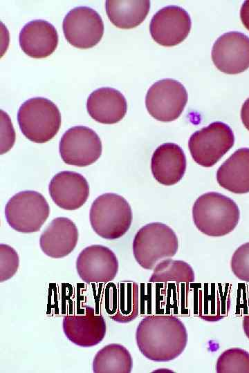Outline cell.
<instances>
[{"label":"cell","mask_w":249,"mask_h":373,"mask_svg":"<svg viewBox=\"0 0 249 373\" xmlns=\"http://www.w3.org/2000/svg\"><path fill=\"white\" fill-rule=\"evenodd\" d=\"M230 267L238 279L249 283V242L235 250L230 260Z\"/></svg>","instance_id":"cell-28"},{"label":"cell","mask_w":249,"mask_h":373,"mask_svg":"<svg viewBox=\"0 0 249 373\" xmlns=\"http://www.w3.org/2000/svg\"><path fill=\"white\" fill-rule=\"evenodd\" d=\"M136 341L142 354L156 362L177 358L187 343L183 323L171 314H153L142 318L137 326Z\"/></svg>","instance_id":"cell-1"},{"label":"cell","mask_w":249,"mask_h":373,"mask_svg":"<svg viewBox=\"0 0 249 373\" xmlns=\"http://www.w3.org/2000/svg\"><path fill=\"white\" fill-rule=\"evenodd\" d=\"M229 284H204L199 291L198 315L208 322H215L225 317L230 307Z\"/></svg>","instance_id":"cell-22"},{"label":"cell","mask_w":249,"mask_h":373,"mask_svg":"<svg viewBox=\"0 0 249 373\" xmlns=\"http://www.w3.org/2000/svg\"><path fill=\"white\" fill-rule=\"evenodd\" d=\"M240 17L243 26L249 30V0L243 2L240 10Z\"/></svg>","instance_id":"cell-30"},{"label":"cell","mask_w":249,"mask_h":373,"mask_svg":"<svg viewBox=\"0 0 249 373\" xmlns=\"http://www.w3.org/2000/svg\"><path fill=\"white\" fill-rule=\"evenodd\" d=\"M192 218L201 233L219 237L234 230L239 222L240 212L235 202L230 198L219 193L208 192L195 201Z\"/></svg>","instance_id":"cell-2"},{"label":"cell","mask_w":249,"mask_h":373,"mask_svg":"<svg viewBox=\"0 0 249 373\" xmlns=\"http://www.w3.org/2000/svg\"><path fill=\"white\" fill-rule=\"evenodd\" d=\"M187 101L184 86L172 79L155 82L147 90L145 105L148 113L156 119L171 122L182 113Z\"/></svg>","instance_id":"cell-8"},{"label":"cell","mask_w":249,"mask_h":373,"mask_svg":"<svg viewBox=\"0 0 249 373\" xmlns=\"http://www.w3.org/2000/svg\"><path fill=\"white\" fill-rule=\"evenodd\" d=\"M216 180L221 186L232 193H248L249 149L234 151L218 169Z\"/></svg>","instance_id":"cell-21"},{"label":"cell","mask_w":249,"mask_h":373,"mask_svg":"<svg viewBox=\"0 0 249 373\" xmlns=\"http://www.w3.org/2000/svg\"><path fill=\"white\" fill-rule=\"evenodd\" d=\"M151 172L159 183L170 186L181 180L186 170V157L182 149L174 143H165L154 152Z\"/></svg>","instance_id":"cell-19"},{"label":"cell","mask_w":249,"mask_h":373,"mask_svg":"<svg viewBox=\"0 0 249 373\" xmlns=\"http://www.w3.org/2000/svg\"><path fill=\"white\" fill-rule=\"evenodd\" d=\"M48 189L53 202L66 210L79 209L89 195V186L85 178L73 171L57 173L50 180Z\"/></svg>","instance_id":"cell-15"},{"label":"cell","mask_w":249,"mask_h":373,"mask_svg":"<svg viewBox=\"0 0 249 373\" xmlns=\"http://www.w3.org/2000/svg\"><path fill=\"white\" fill-rule=\"evenodd\" d=\"M178 247L175 232L161 222L142 227L133 241L134 258L141 267L147 270H152L160 260L173 257Z\"/></svg>","instance_id":"cell-3"},{"label":"cell","mask_w":249,"mask_h":373,"mask_svg":"<svg viewBox=\"0 0 249 373\" xmlns=\"http://www.w3.org/2000/svg\"><path fill=\"white\" fill-rule=\"evenodd\" d=\"M62 328L71 342L83 347L99 344L107 332L106 321L102 315L89 306H84L76 313L64 316Z\"/></svg>","instance_id":"cell-11"},{"label":"cell","mask_w":249,"mask_h":373,"mask_svg":"<svg viewBox=\"0 0 249 373\" xmlns=\"http://www.w3.org/2000/svg\"><path fill=\"white\" fill-rule=\"evenodd\" d=\"M118 266L115 254L108 247L100 245L84 248L76 260L77 274L88 283L111 282L118 274Z\"/></svg>","instance_id":"cell-13"},{"label":"cell","mask_w":249,"mask_h":373,"mask_svg":"<svg viewBox=\"0 0 249 373\" xmlns=\"http://www.w3.org/2000/svg\"><path fill=\"white\" fill-rule=\"evenodd\" d=\"M191 19L183 8L169 6L159 10L152 17L149 31L152 39L163 46L181 43L191 29Z\"/></svg>","instance_id":"cell-14"},{"label":"cell","mask_w":249,"mask_h":373,"mask_svg":"<svg viewBox=\"0 0 249 373\" xmlns=\"http://www.w3.org/2000/svg\"><path fill=\"white\" fill-rule=\"evenodd\" d=\"M89 115L98 122L115 124L125 115L127 104L124 95L118 90L102 87L92 92L86 102Z\"/></svg>","instance_id":"cell-20"},{"label":"cell","mask_w":249,"mask_h":373,"mask_svg":"<svg viewBox=\"0 0 249 373\" xmlns=\"http://www.w3.org/2000/svg\"><path fill=\"white\" fill-rule=\"evenodd\" d=\"M243 332L246 337L249 339V312L243 318L242 321Z\"/></svg>","instance_id":"cell-32"},{"label":"cell","mask_w":249,"mask_h":373,"mask_svg":"<svg viewBox=\"0 0 249 373\" xmlns=\"http://www.w3.org/2000/svg\"><path fill=\"white\" fill-rule=\"evenodd\" d=\"M1 154L9 151L13 146L15 134L8 115L1 111Z\"/></svg>","instance_id":"cell-29"},{"label":"cell","mask_w":249,"mask_h":373,"mask_svg":"<svg viewBox=\"0 0 249 373\" xmlns=\"http://www.w3.org/2000/svg\"><path fill=\"white\" fill-rule=\"evenodd\" d=\"M19 258L17 252L10 246L0 245V282L11 278L17 271Z\"/></svg>","instance_id":"cell-27"},{"label":"cell","mask_w":249,"mask_h":373,"mask_svg":"<svg viewBox=\"0 0 249 373\" xmlns=\"http://www.w3.org/2000/svg\"><path fill=\"white\" fill-rule=\"evenodd\" d=\"M17 120L24 135L36 143L51 140L61 126V115L57 106L44 97H33L19 108Z\"/></svg>","instance_id":"cell-5"},{"label":"cell","mask_w":249,"mask_h":373,"mask_svg":"<svg viewBox=\"0 0 249 373\" xmlns=\"http://www.w3.org/2000/svg\"><path fill=\"white\" fill-rule=\"evenodd\" d=\"M50 214L45 198L34 191H21L13 195L5 207L7 222L17 231H38Z\"/></svg>","instance_id":"cell-6"},{"label":"cell","mask_w":249,"mask_h":373,"mask_svg":"<svg viewBox=\"0 0 249 373\" xmlns=\"http://www.w3.org/2000/svg\"><path fill=\"white\" fill-rule=\"evenodd\" d=\"M59 153L67 164L86 166L94 163L102 153V142L91 128L77 126L68 129L59 145Z\"/></svg>","instance_id":"cell-10"},{"label":"cell","mask_w":249,"mask_h":373,"mask_svg":"<svg viewBox=\"0 0 249 373\" xmlns=\"http://www.w3.org/2000/svg\"><path fill=\"white\" fill-rule=\"evenodd\" d=\"M90 223L100 237L115 240L130 228L132 212L129 204L121 195L104 193L98 196L90 209Z\"/></svg>","instance_id":"cell-4"},{"label":"cell","mask_w":249,"mask_h":373,"mask_svg":"<svg viewBox=\"0 0 249 373\" xmlns=\"http://www.w3.org/2000/svg\"><path fill=\"white\" fill-rule=\"evenodd\" d=\"M105 8L113 25L120 28L129 29L144 21L150 9V1L107 0Z\"/></svg>","instance_id":"cell-23"},{"label":"cell","mask_w":249,"mask_h":373,"mask_svg":"<svg viewBox=\"0 0 249 373\" xmlns=\"http://www.w3.org/2000/svg\"><path fill=\"white\" fill-rule=\"evenodd\" d=\"M234 133L231 128L221 122L211 123L194 133L188 146L193 160L199 165H214L233 146Z\"/></svg>","instance_id":"cell-7"},{"label":"cell","mask_w":249,"mask_h":373,"mask_svg":"<svg viewBox=\"0 0 249 373\" xmlns=\"http://www.w3.org/2000/svg\"><path fill=\"white\" fill-rule=\"evenodd\" d=\"M133 361L129 350L123 345L111 343L100 349L93 361L95 373H130Z\"/></svg>","instance_id":"cell-24"},{"label":"cell","mask_w":249,"mask_h":373,"mask_svg":"<svg viewBox=\"0 0 249 373\" xmlns=\"http://www.w3.org/2000/svg\"><path fill=\"white\" fill-rule=\"evenodd\" d=\"M62 28L67 41L74 47L86 49L95 46L104 33L100 15L87 6L71 10L65 16Z\"/></svg>","instance_id":"cell-9"},{"label":"cell","mask_w":249,"mask_h":373,"mask_svg":"<svg viewBox=\"0 0 249 373\" xmlns=\"http://www.w3.org/2000/svg\"><path fill=\"white\" fill-rule=\"evenodd\" d=\"M110 286L105 296L109 316L120 323L133 321L139 311L138 285L131 280H124Z\"/></svg>","instance_id":"cell-17"},{"label":"cell","mask_w":249,"mask_h":373,"mask_svg":"<svg viewBox=\"0 0 249 373\" xmlns=\"http://www.w3.org/2000/svg\"><path fill=\"white\" fill-rule=\"evenodd\" d=\"M241 118L243 125L249 131V97L242 105L241 110Z\"/></svg>","instance_id":"cell-31"},{"label":"cell","mask_w":249,"mask_h":373,"mask_svg":"<svg viewBox=\"0 0 249 373\" xmlns=\"http://www.w3.org/2000/svg\"><path fill=\"white\" fill-rule=\"evenodd\" d=\"M195 274L192 267L186 262L172 259L160 260L153 269L149 279L150 283H192Z\"/></svg>","instance_id":"cell-25"},{"label":"cell","mask_w":249,"mask_h":373,"mask_svg":"<svg viewBox=\"0 0 249 373\" xmlns=\"http://www.w3.org/2000/svg\"><path fill=\"white\" fill-rule=\"evenodd\" d=\"M217 373H249V352L234 347L225 350L216 364Z\"/></svg>","instance_id":"cell-26"},{"label":"cell","mask_w":249,"mask_h":373,"mask_svg":"<svg viewBox=\"0 0 249 373\" xmlns=\"http://www.w3.org/2000/svg\"><path fill=\"white\" fill-rule=\"evenodd\" d=\"M78 236L77 228L71 220L58 217L53 219L41 234L39 245L46 256L61 258L73 251Z\"/></svg>","instance_id":"cell-16"},{"label":"cell","mask_w":249,"mask_h":373,"mask_svg":"<svg viewBox=\"0 0 249 373\" xmlns=\"http://www.w3.org/2000/svg\"><path fill=\"white\" fill-rule=\"evenodd\" d=\"M212 59L227 74H238L249 68V37L240 32L224 33L214 42Z\"/></svg>","instance_id":"cell-12"},{"label":"cell","mask_w":249,"mask_h":373,"mask_svg":"<svg viewBox=\"0 0 249 373\" xmlns=\"http://www.w3.org/2000/svg\"><path fill=\"white\" fill-rule=\"evenodd\" d=\"M21 50L33 58H44L51 55L58 44L55 28L45 20H33L24 25L19 32Z\"/></svg>","instance_id":"cell-18"}]
</instances>
